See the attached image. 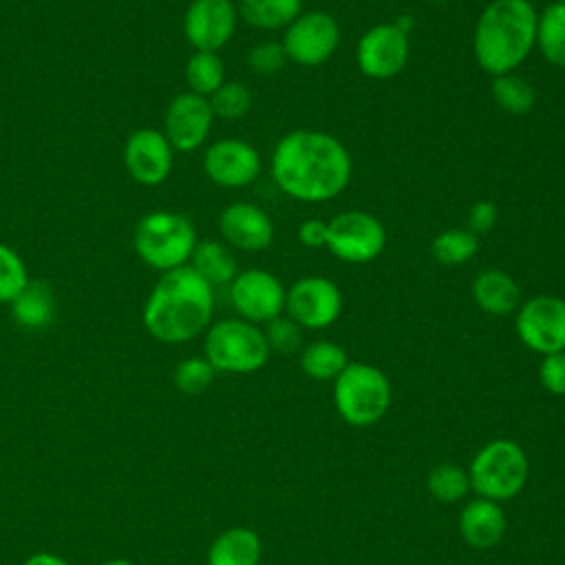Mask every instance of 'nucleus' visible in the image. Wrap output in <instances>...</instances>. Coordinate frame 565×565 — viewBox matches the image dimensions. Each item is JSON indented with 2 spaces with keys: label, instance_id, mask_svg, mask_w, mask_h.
Returning a JSON list of instances; mask_svg holds the SVG:
<instances>
[{
  "label": "nucleus",
  "instance_id": "nucleus-1",
  "mask_svg": "<svg viewBox=\"0 0 565 565\" xmlns=\"http://www.w3.org/2000/svg\"><path fill=\"white\" fill-rule=\"evenodd\" d=\"M353 161L347 146L322 130L298 128L280 137L271 152V179L280 192L302 203H322L342 194Z\"/></svg>",
  "mask_w": 565,
  "mask_h": 565
},
{
  "label": "nucleus",
  "instance_id": "nucleus-2",
  "mask_svg": "<svg viewBox=\"0 0 565 565\" xmlns=\"http://www.w3.org/2000/svg\"><path fill=\"white\" fill-rule=\"evenodd\" d=\"M214 313V287L190 265L163 271L152 285L141 320L163 344H183L207 331Z\"/></svg>",
  "mask_w": 565,
  "mask_h": 565
},
{
  "label": "nucleus",
  "instance_id": "nucleus-3",
  "mask_svg": "<svg viewBox=\"0 0 565 565\" xmlns=\"http://www.w3.org/2000/svg\"><path fill=\"white\" fill-rule=\"evenodd\" d=\"M539 11L532 0H492L479 13L472 35L477 64L492 77L514 73L536 46Z\"/></svg>",
  "mask_w": 565,
  "mask_h": 565
},
{
  "label": "nucleus",
  "instance_id": "nucleus-4",
  "mask_svg": "<svg viewBox=\"0 0 565 565\" xmlns=\"http://www.w3.org/2000/svg\"><path fill=\"white\" fill-rule=\"evenodd\" d=\"M196 243L199 238L192 221L170 210H157L141 216L132 234L137 256L161 274L188 265Z\"/></svg>",
  "mask_w": 565,
  "mask_h": 565
},
{
  "label": "nucleus",
  "instance_id": "nucleus-5",
  "mask_svg": "<svg viewBox=\"0 0 565 565\" xmlns=\"http://www.w3.org/2000/svg\"><path fill=\"white\" fill-rule=\"evenodd\" d=\"M271 351L258 324L243 318H223L207 327L203 358L221 373H254L263 369Z\"/></svg>",
  "mask_w": 565,
  "mask_h": 565
},
{
  "label": "nucleus",
  "instance_id": "nucleus-6",
  "mask_svg": "<svg viewBox=\"0 0 565 565\" xmlns=\"http://www.w3.org/2000/svg\"><path fill=\"white\" fill-rule=\"evenodd\" d=\"M333 382V404L347 424L373 426L386 415L393 393L388 377L377 366L349 362Z\"/></svg>",
  "mask_w": 565,
  "mask_h": 565
},
{
  "label": "nucleus",
  "instance_id": "nucleus-7",
  "mask_svg": "<svg viewBox=\"0 0 565 565\" xmlns=\"http://www.w3.org/2000/svg\"><path fill=\"white\" fill-rule=\"evenodd\" d=\"M470 488L490 501L514 499L527 481L530 463L525 450L512 439H492L470 463Z\"/></svg>",
  "mask_w": 565,
  "mask_h": 565
},
{
  "label": "nucleus",
  "instance_id": "nucleus-8",
  "mask_svg": "<svg viewBox=\"0 0 565 565\" xmlns=\"http://www.w3.org/2000/svg\"><path fill=\"white\" fill-rule=\"evenodd\" d=\"M324 247L344 263L364 265L384 252L386 230L377 216L362 210H347L327 223Z\"/></svg>",
  "mask_w": 565,
  "mask_h": 565
},
{
  "label": "nucleus",
  "instance_id": "nucleus-9",
  "mask_svg": "<svg viewBox=\"0 0 565 565\" xmlns=\"http://www.w3.org/2000/svg\"><path fill=\"white\" fill-rule=\"evenodd\" d=\"M514 329L519 340L534 353L565 351V300L550 294L523 300L514 311Z\"/></svg>",
  "mask_w": 565,
  "mask_h": 565
},
{
  "label": "nucleus",
  "instance_id": "nucleus-10",
  "mask_svg": "<svg viewBox=\"0 0 565 565\" xmlns=\"http://www.w3.org/2000/svg\"><path fill=\"white\" fill-rule=\"evenodd\" d=\"M287 60L298 66L324 64L340 44V26L327 11H302L280 40Z\"/></svg>",
  "mask_w": 565,
  "mask_h": 565
},
{
  "label": "nucleus",
  "instance_id": "nucleus-11",
  "mask_svg": "<svg viewBox=\"0 0 565 565\" xmlns=\"http://www.w3.org/2000/svg\"><path fill=\"white\" fill-rule=\"evenodd\" d=\"M344 307L340 287L324 276H305L296 280L285 296V316L302 329L331 327Z\"/></svg>",
  "mask_w": 565,
  "mask_h": 565
},
{
  "label": "nucleus",
  "instance_id": "nucleus-12",
  "mask_svg": "<svg viewBox=\"0 0 565 565\" xmlns=\"http://www.w3.org/2000/svg\"><path fill=\"white\" fill-rule=\"evenodd\" d=\"M287 289L282 282L267 269L249 267L234 276L230 282V302L236 309L238 318L265 324L285 313Z\"/></svg>",
  "mask_w": 565,
  "mask_h": 565
},
{
  "label": "nucleus",
  "instance_id": "nucleus-13",
  "mask_svg": "<svg viewBox=\"0 0 565 565\" xmlns=\"http://www.w3.org/2000/svg\"><path fill=\"white\" fill-rule=\"evenodd\" d=\"M411 55L408 35L395 22H382L362 33L355 46V62L371 79H391L404 71Z\"/></svg>",
  "mask_w": 565,
  "mask_h": 565
},
{
  "label": "nucleus",
  "instance_id": "nucleus-14",
  "mask_svg": "<svg viewBox=\"0 0 565 565\" xmlns=\"http://www.w3.org/2000/svg\"><path fill=\"white\" fill-rule=\"evenodd\" d=\"M238 7L232 0H192L183 15V35L194 51L218 53L234 35Z\"/></svg>",
  "mask_w": 565,
  "mask_h": 565
},
{
  "label": "nucleus",
  "instance_id": "nucleus-15",
  "mask_svg": "<svg viewBox=\"0 0 565 565\" xmlns=\"http://www.w3.org/2000/svg\"><path fill=\"white\" fill-rule=\"evenodd\" d=\"M121 157L128 174L148 188L161 185L170 177L174 163V150L163 130L150 126L128 135Z\"/></svg>",
  "mask_w": 565,
  "mask_h": 565
},
{
  "label": "nucleus",
  "instance_id": "nucleus-16",
  "mask_svg": "<svg viewBox=\"0 0 565 565\" xmlns=\"http://www.w3.org/2000/svg\"><path fill=\"white\" fill-rule=\"evenodd\" d=\"M212 124L214 113L207 97L185 90L170 99L163 115V135L172 150L192 152L205 143Z\"/></svg>",
  "mask_w": 565,
  "mask_h": 565
},
{
  "label": "nucleus",
  "instance_id": "nucleus-17",
  "mask_svg": "<svg viewBox=\"0 0 565 565\" xmlns=\"http://www.w3.org/2000/svg\"><path fill=\"white\" fill-rule=\"evenodd\" d=\"M258 150L243 139H218L203 152V172L218 188H245L260 174Z\"/></svg>",
  "mask_w": 565,
  "mask_h": 565
},
{
  "label": "nucleus",
  "instance_id": "nucleus-18",
  "mask_svg": "<svg viewBox=\"0 0 565 565\" xmlns=\"http://www.w3.org/2000/svg\"><path fill=\"white\" fill-rule=\"evenodd\" d=\"M218 232L225 245L243 252L267 249L274 241V221L256 203L236 201L218 216Z\"/></svg>",
  "mask_w": 565,
  "mask_h": 565
},
{
  "label": "nucleus",
  "instance_id": "nucleus-19",
  "mask_svg": "<svg viewBox=\"0 0 565 565\" xmlns=\"http://www.w3.org/2000/svg\"><path fill=\"white\" fill-rule=\"evenodd\" d=\"M508 527L505 512L497 501L477 497L459 512V534L475 550L494 547Z\"/></svg>",
  "mask_w": 565,
  "mask_h": 565
},
{
  "label": "nucleus",
  "instance_id": "nucleus-20",
  "mask_svg": "<svg viewBox=\"0 0 565 565\" xmlns=\"http://www.w3.org/2000/svg\"><path fill=\"white\" fill-rule=\"evenodd\" d=\"M470 294L475 305L490 316H510L521 305L519 282L497 267L479 271L470 285Z\"/></svg>",
  "mask_w": 565,
  "mask_h": 565
},
{
  "label": "nucleus",
  "instance_id": "nucleus-21",
  "mask_svg": "<svg viewBox=\"0 0 565 565\" xmlns=\"http://www.w3.org/2000/svg\"><path fill=\"white\" fill-rule=\"evenodd\" d=\"M55 294L46 280H29L26 287L9 302L11 318L22 329H44L55 318Z\"/></svg>",
  "mask_w": 565,
  "mask_h": 565
},
{
  "label": "nucleus",
  "instance_id": "nucleus-22",
  "mask_svg": "<svg viewBox=\"0 0 565 565\" xmlns=\"http://www.w3.org/2000/svg\"><path fill=\"white\" fill-rule=\"evenodd\" d=\"M260 539L249 527H227L207 547V565H258Z\"/></svg>",
  "mask_w": 565,
  "mask_h": 565
},
{
  "label": "nucleus",
  "instance_id": "nucleus-23",
  "mask_svg": "<svg viewBox=\"0 0 565 565\" xmlns=\"http://www.w3.org/2000/svg\"><path fill=\"white\" fill-rule=\"evenodd\" d=\"M188 265L196 274H201L212 287L230 285L238 274V263L230 245L221 241H199Z\"/></svg>",
  "mask_w": 565,
  "mask_h": 565
},
{
  "label": "nucleus",
  "instance_id": "nucleus-24",
  "mask_svg": "<svg viewBox=\"0 0 565 565\" xmlns=\"http://www.w3.org/2000/svg\"><path fill=\"white\" fill-rule=\"evenodd\" d=\"M302 13V0H241L238 18L260 31L287 29Z\"/></svg>",
  "mask_w": 565,
  "mask_h": 565
},
{
  "label": "nucleus",
  "instance_id": "nucleus-25",
  "mask_svg": "<svg viewBox=\"0 0 565 565\" xmlns=\"http://www.w3.org/2000/svg\"><path fill=\"white\" fill-rule=\"evenodd\" d=\"M347 364H349L347 351L331 340H316L300 349L302 373L318 382L335 380Z\"/></svg>",
  "mask_w": 565,
  "mask_h": 565
},
{
  "label": "nucleus",
  "instance_id": "nucleus-26",
  "mask_svg": "<svg viewBox=\"0 0 565 565\" xmlns=\"http://www.w3.org/2000/svg\"><path fill=\"white\" fill-rule=\"evenodd\" d=\"M536 46L556 68H565V4L552 2L539 13Z\"/></svg>",
  "mask_w": 565,
  "mask_h": 565
},
{
  "label": "nucleus",
  "instance_id": "nucleus-27",
  "mask_svg": "<svg viewBox=\"0 0 565 565\" xmlns=\"http://www.w3.org/2000/svg\"><path fill=\"white\" fill-rule=\"evenodd\" d=\"M225 82V64L214 51H194L185 62V84L190 93L210 97Z\"/></svg>",
  "mask_w": 565,
  "mask_h": 565
},
{
  "label": "nucleus",
  "instance_id": "nucleus-28",
  "mask_svg": "<svg viewBox=\"0 0 565 565\" xmlns=\"http://www.w3.org/2000/svg\"><path fill=\"white\" fill-rule=\"evenodd\" d=\"M490 90H492L494 104L510 115H527L536 106L534 86L516 73L492 77Z\"/></svg>",
  "mask_w": 565,
  "mask_h": 565
},
{
  "label": "nucleus",
  "instance_id": "nucleus-29",
  "mask_svg": "<svg viewBox=\"0 0 565 565\" xmlns=\"http://www.w3.org/2000/svg\"><path fill=\"white\" fill-rule=\"evenodd\" d=\"M479 249V236L468 227H450L439 232L430 243V254L441 265H463Z\"/></svg>",
  "mask_w": 565,
  "mask_h": 565
},
{
  "label": "nucleus",
  "instance_id": "nucleus-30",
  "mask_svg": "<svg viewBox=\"0 0 565 565\" xmlns=\"http://www.w3.org/2000/svg\"><path fill=\"white\" fill-rule=\"evenodd\" d=\"M426 488L441 503L461 501L470 488V475L457 463H439L426 477Z\"/></svg>",
  "mask_w": 565,
  "mask_h": 565
},
{
  "label": "nucleus",
  "instance_id": "nucleus-31",
  "mask_svg": "<svg viewBox=\"0 0 565 565\" xmlns=\"http://www.w3.org/2000/svg\"><path fill=\"white\" fill-rule=\"evenodd\" d=\"M210 108L214 117L225 121H236L245 117L252 108V90L241 82H223L210 97Z\"/></svg>",
  "mask_w": 565,
  "mask_h": 565
},
{
  "label": "nucleus",
  "instance_id": "nucleus-32",
  "mask_svg": "<svg viewBox=\"0 0 565 565\" xmlns=\"http://www.w3.org/2000/svg\"><path fill=\"white\" fill-rule=\"evenodd\" d=\"M214 366L203 355H192L174 366L172 382L185 395H201L214 382Z\"/></svg>",
  "mask_w": 565,
  "mask_h": 565
},
{
  "label": "nucleus",
  "instance_id": "nucleus-33",
  "mask_svg": "<svg viewBox=\"0 0 565 565\" xmlns=\"http://www.w3.org/2000/svg\"><path fill=\"white\" fill-rule=\"evenodd\" d=\"M29 280L31 278L22 256L13 247L0 243V302L9 305Z\"/></svg>",
  "mask_w": 565,
  "mask_h": 565
},
{
  "label": "nucleus",
  "instance_id": "nucleus-34",
  "mask_svg": "<svg viewBox=\"0 0 565 565\" xmlns=\"http://www.w3.org/2000/svg\"><path fill=\"white\" fill-rule=\"evenodd\" d=\"M263 333L271 353L291 355L302 349V327H298L289 316H278L263 324Z\"/></svg>",
  "mask_w": 565,
  "mask_h": 565
},
{
  "label": "nucleus",
  "instance_id": "nucleus-35",
  "mask_svg": "<svg viewBox=\"0 0 565 565\" xmlns=\"http://www.w3.org/2000/svg\"><path fill=\"white\" fill-rule=\"evenodd\" d=\"M287 62L289 60H287L282 44L274 42V40L258 42L247 53V66L256 75H276L278 71L285 68Z\"/></svg>",
  "mask_w": 565,
  "mask_h": 565
},
{
  "label": "nucleus",
  "instance_id": "nucleus-36",
  "mask_svg": "<svg viewBox=\"0 0 565 565\" xmlns=\"http://www.w3.org/2000/svg\"><path fill=\"white\" fill-rule=\"evenodd\" d=\"M539 380L552 395H565V351L547 353L539 366Z\"/></svg>",
  "mask_w": 565,
  "mask_h": 565
},
{
  "label": "nucleus",
  "instance_id": "nucleus-37",
  "mask_svg": "<svg viewBox=\"0 0 565 565\" xmlns=\"http://www.w3.org/2000/svg\"><path fill=\"white\" fill-rule=\"evenodd\" d=\"M497 221H499V207L488 199L477 201L468 212V230L475 232L477 236L488 234L497 225Z\"/></svg>",
  "mask_w": 565,
  "mask_h": 565
},
{
  "label": "nucleus",
  "instance_id": "nucleus-38",
  "mask_svg": "<svg viewBox=\"0 0 565 565\" xmlns=\"http://www.w3.org/2000/svg\"><path fill=\"white\" fill-rule=\"evenodd\" d=\"M298 241L305 247L318 249L327 245V221L322 218H307L298 225Z\"/></svg>",
  "mask_w": 565,
  "mask_h": 565
},
{
  "label": "nucleus",
  "instance_id": "nucleus-39",
  "mask_svg": "<svg viewBox=\"0 0 565 565\" xmlns=\"http://www.w3.org/2000/svg\"><path fill=\"white\" fill-rule=\"evenodd\" d=\"M22 565H71L66 558L51 552H35Z\"/></svg>",
  "mask_w": 565,
  "mask_h": 565
},
{
  "label": "nucleus",
  "instance_id": "nucleus-40",
  "mask_svg": "<svg viewBox=\"0 0 565 565\" xmlns=\"http://www.w3.org/2000/svg\"><path fill=\"white\" fill-rule=\"evenodd\" d=\"M395 24L408 35V31L415 26V18H411V15H399V18L395 20Z\"/></svg>",
  "mask_w": 565,
  "mask_h": 565
},
{
  "label": "nucleus",
  "instance_id": "nucleus-41",
  "mask_svg": "<svg viewBox=\"0 0 565 565\" xmlns=\"http://www.w3.org/2000/svg\"><path fill=\"white\" fill-rule=\"evenodd\" d=\"M99 565H135V563L130 558H108V561H104Z\"/></svg>",
  "mask_w": 565,
  "mask_h": 565
},
{
  "label": "nucleus",
  "instance_id": "nucleus-42",
  "mask_svg": "<svg viewBox=\"0 0 565 565\" xmlns=\"http://www.w3.org/2000/svg\"><path fill=\"white\" fill-rule=\"evenodd\" d=\"M554 2H561V4H565V0H554Z\"/></svg>",
  "mask_w": 565,
  "mask_h": 565
}]
</instances>
